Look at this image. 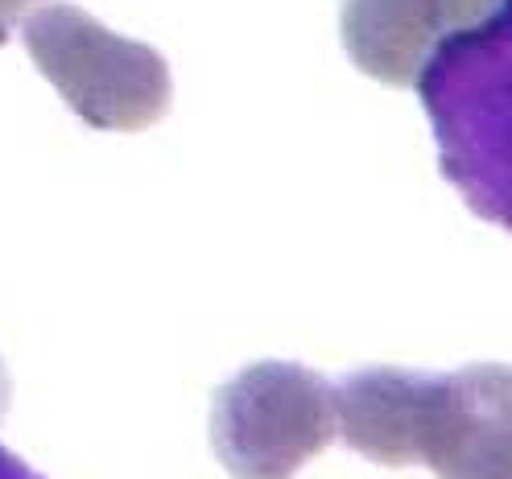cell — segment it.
<instances>
[{"mask_svg": "<svg viewBox=\"0 0 512 479\" xmlns=\"http://www.w3.org/2000/svg\"><path fill=\"white\" fill-rule=\"evenodd\" d=\"M413 87L442 178L479 219L512 232V0L446 38Z\"/></svg>", "mask_w": 512, "mask_h": 479, "instance_id": "1", "label": "cell"}, {"mask_svg": "<svg viewBox=\"0 0 512 479\" xmlns=\"http://www.w3.org/2000/svg\"><path fill=\"white\" fill-rule=\"evenodd\" d=\"M422 5L442 21L446 38H451V34H459V29L475 25L479 17H488L496 9V0H422Z\"/></svg>", "mask_w": 512, "mask_h": 479, "instance_id": "6", "label": "cell"}, {"mask_svg": "<svg viewBox=\"0 0 512 479\" xmlns=\"http://www.w3.org/2000/svg\"><path fill=\"white\" fill-rule=\"evenodd\" d=\"M422 463L438 479H512V364L434 376Z\"/></svg>", "mask_w": 512, "mask_h": 479, "instance_id": "4", "label": "cell"}, {"mask_svg": "<svg viewBox=\"0 0 512 479\" xmlns=\"http://www.w3.org/2000/svg\"><path fill=\"white\" fill-rule=\"evenodd\" d=\"M34 67L75 116L104 133H141L170 112V62L145 42L120 38L79 5H46L21 21Z\"/></svg>", "mask_w": 512, "mask_h": 479, "instance_id": "2", "label": "cell"}, {"mask_svg": "<svg viewBox=\"0 0 512 479\" xmlns=\"http://www.w3.org/2000/svg\"><path fill=\"white\" fill-rule=\"evenodd\" d=\"M34 5H42V0H0V46L9 42L13 25L25 17V9H34Z\"/></svg>", "mask_w": 512, "mask_h": 479, "instance_id": "7", "label": "cell"}, {"mask_svg": "<svg viewBox=\"0 0 512 479\" xmlns=\"http://www.w3.org/2000/svg\"><path fill=\"white\" fill-rule=\"evenodd\" d=\"M434 376L409 368H360L335 389L339 434L356 455L380 467L422 463V434Z\"/></svg>", "mask_w": 512, "mask_h": 479, "instance_id": "5", "label": "cell"}, {"mask_svg": "<svg viewBox=\"0 0 512 479\" xmlns=\"http://www.w3.org/2000/svg\"><path fill=\"white\" fill-rule=\"evenodd\" d=\"M335 438V389L306 364L261 360L215 389L211 442L232 479H294Z\"/></svg>", "mask_w": 512, "mask_h": 479, "instance_id": "3", "label": "cell"}]
</instances>
